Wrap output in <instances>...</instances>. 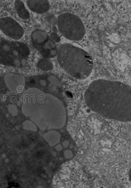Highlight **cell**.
Wrapping results in <instances>:
<instances>
[{"mask_svg":"<svg viewBox=\"0 0 131 188\" xmlns=\"http://www.w3.org/2000/svg\"><path fill=\"white\" fill-rule=\"evenodd\" d=\"M131 92L129 85L99 79L90 84L84 98L92 111L108 119L128 122L131 121Z\"/></svg>","mask_w":131,"mask_h":188,"instance_id":"cell-1","label":"cell"},{"mask_svg":"<svg viewBox=\"0 0 131 188\" xmlns=\"http://www.w3.org/2000/svg\"><path fill=\"white\" fill-rule=\"evenodd\" d=\"M21 109L42 131L61 129L66 122V110L62 102L36 88L27 89L22 94Z\"/></svg>","mask_w":131,"mask_h":188,"instance_id":"cell-2","label":"cell"},{"mask_svg":"<svg viewBox=\"0 0 131 188\" xmlns=\"http://www.w3.org/2000/svg\"><path fill=\"white\" fill-rule=\"evenodd\" d=\"M57 60L64 71L73 78L83 79L92 71V57L86 51L69 44H62L57 50Z\"/></svg>","mask_w":131,"mask_h":188,"instance_id":"cell-3","label":"cell"},{"mask_svg":"<svg viewBox=\"0 0 131 188\" xmlns=\"http://www.w3.org/2000/svg\"><path fill=\"white\" fill-rule=\"evenodd\" d=\"M30 54L28 46L23 42L6 39L0 42V64L24 66Z\"/></svg>","mask_w":131,"mask_h":188,"instance_id":"cell-4","label":"cell"},{"mask_svg":"<svg viewBox=\"0 0 131 188\" xmlns=\"http://www.w3.org/2000/svg\"><path fill=\"white\" fill-rule=\"evenodd\" d=\"M57 24L60 32L68 39L79 41L84 36V25L74 14L68 13L60 14L58 18Z\"/></svg>","mask_w":131,"mask_h":188,"instance_id":"cell-5","label":"cell"},{"mask_svg":"<svg viewBox=\"0 0 131 188\" xmlns=\"http://www.w3.org/2000/svg\"><path fill=\"white\" fill-rule=\"evenodd\" d=\"M31 41L33 46L43 56L49 58L57 55L56 45L46 32L40 29L35 30L32 33Z\"/></svg>","mask_w":131,"mask_h":188,"instance_id":"cell-6","label":"cell"},{"mask_svg":"<svg viewBox=\"0 0 131 188\" xmlns=\"http://www.w3.org/2000/svg\"><path fill=\"white\" fill-rule=\"evenodd\" d=\"M0 29L6 36L14 40L21 39L24 34L22 27L15 20L10 17L0 19Z\"/></svg>","mask_w":131,"mask_h":188,"instance_id":"cell-7","label":"cell"},{"mask_svg":"<svg viewBox=\"0 0 131 188\" xmlns=\"http://www.w3.org/2000/svg\"><path fill=\"white\" fill-rule=\"evenodd\" d=\"M4 81L8 88L12 93L19 94L24 89L26 79L22 75L8 73L5 75Z\"/></svg>","mask_w":131,"mask_h":188,"instance_id":"cell-8","label":"cell"},{"mask_svg":"<svg viewBox=\"0 0 131 188\" xmlns=\"http://www.w3.org/2000/svg\"><path fill=\"white\" fill-rule=\"evenodd\" d=\"M26 3L30 10L38 14L44 13L50 8L49 2L47 1H27Z\"/></svg>","mask_w":131,"mask_h":188,"instance_id":"cell-9","label":"cell"},{"mask_svg":"<svg viewBox=\"0 0 131 188\" xmlns=\"http://www.w3.org/2000/svg\"><path fill=\"white\" fill-rule=\"evenodd\" d=\"M43 137L50 146L53 147L59 143L61 136L59 132L55 130H52L45 133Z\"/></svg>","mask_w":131,"mask_h":188,"instance_id":"cell-10","label":"cell"},{"mask_svg":"<svg viewBox=\"0 0 131 188\" xmlns=\"http://www.w3.org/2000/svg\"><path fill=\"white\" fill-rule=\"evenodd\" d=\"M14 4L17 15L20 18L24 19L29 18V13L26 8L23 2L21 1H16Z\"/></svg>","mask_w":131,"mask_h":188,"instance_id":"cell-11","label":"cell"},{"mask_svg":"<svg viewBox=\"0 0 131 188\" xmlns=\"http://www.w3.org/2000/svg\"><path fill=\"white\" fill-rule=\"evenodd\" d=\"M24 130H29L33 132H37V125L33 122L30 120H26L22 124Z\"/></svg>","mask_w":131,"mask_h":188,"instance_id":"cell-12","label":"cell"},{"mask_svg":"<svg viewBox=\"0 0 131 188\" xmlns=\"http://www.w3.org/2000/svg\"><path fill=\"white\" fill-rule=\"evenodd\" d=\"M39 66L40 68L45 70H49L52 68L51 63L46 59L40 60L39 63Z\"/></svg>","mask_w":131,"mask_h":188,"instance_id":"cell-13","label":"cell"},{"mask_svg":"<svg viewBox=\"0 0 131 188\" xmlns=\"http://www.w3.org/2000/svg\"><path fill=\"white\" fill-rule=\"evenodd\" d=\"M8 108L9 111L10 113L12 116H17V114H18V109H17L16 105L14 104H11L9 105Z\"/></svg>","mask_w":131,"mask_h":188,"instance_id":"cell-14","label":"cell"},{"mask_svg":"<svg viewBox=\"0 0 131 188\" xmlns=\"http://www.w3.org/2000/svg\"><path fill=\"white\" fill-rule=\"evenodd\" d=\"M50 38L52 40L55 42H59L60 40V37L56 33H52L50 34Z\"/></svg>","mask_w":131,"mask_h":188,"instance_id":"cell-15","label":"cell"},{"mask_svg":"<svg viewBox=\"0 0 131 188\" xmlns=\"http://www.w3.org/2000/svg\"><path fill=\"white\" fill-rule=\"evenodd\" d=\"M64 157L67 159H69L72 158L74 156L71 150H65L64 152Z\"/></svg>","mask_w":131,"mask_h":188,"instance_id":"cell-16","label":"cell"},{"mask_svg":"<svg viewBox=\"0 0 131 188\" xmlns=\"http://www.w3.org/2000/svg\"><path fill=\"white\" fill-rule=\"evenodd\" d=\"M55 149L58 152L62 151L63 149V146L61 144H57L55 145Z\"/></svg>","mask_w":131,"mask_h":188,"instance_id":"cell-17","label":"cell"},{"mask_svg":"<svg viewBox=\"0 0 131 188\" xmlns=\"http://www.w3.org/2000/svg\"><path fill=\"white\" fill-rule=\"evenodd\" d=\"M62 146L65 148L69 147L70 145V142L67 140H65L62 142Z\"/></svg>","mask_w":131,"mask_h":188,"instance_id":"cell-18","label":"cell"},{"mask_svg":"<svg viewBox=\"0 0 131 188\" xmlns=\"http://www.w3.org/2000/svg\"><path fill=\"white\" fill-rule=\"evenodd\" d=\"M1 157H2V158H3L5 159V158H6V154H2L1 155Z\"/></svg>","mask_w":131,"mask_h":188,"instance_id":"cell-19","label":"cell"},{"mask_svg":"<svg viewBox=\"0 0 131 188\" xmlns=\"http://www.w3.org/2000/svg\"><path fill=\"white\" fill-rule=\"evenodd\" d=\"M5 162H6V163H8V162L9 161V160L8 159L6 158V159H5Z\"/></svg>","mask_w":131,"mask_h":188,"instance_id":"cell-20","label":"cell"},{"mask_svg":"<svg viewBox=\"0 0 131 188\" xmlns=\"http://www.w3.org/2000/svg\"><path fill=\"white\" fill-rule=\"evenodd\" d=\"M16 129H17V130H19V126H16Z\"/></svg>","mask_w":131,"mask_h":188,"instance_id":"cell-21","label":"cell"}]
</instances>
